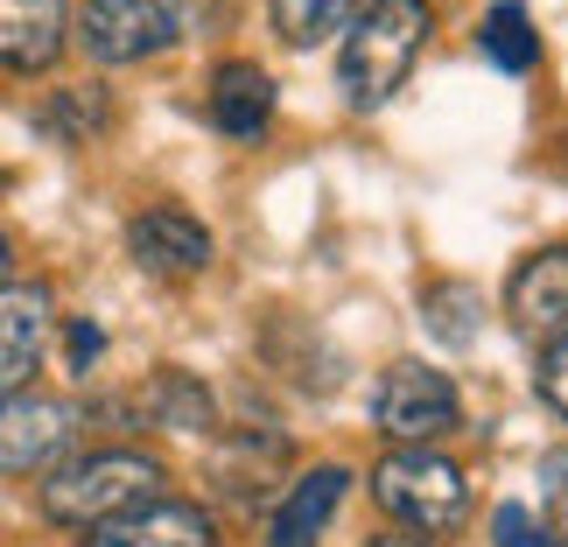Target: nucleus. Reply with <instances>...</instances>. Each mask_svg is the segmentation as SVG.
Masks as SVG:
<instances>
[{"instance_id": "obj_1", "label": "nucleus", "mask_w": 568, "mask_h": 547, "mask_svg": "<svg viewBox=\"0 0 568 547\" xmlns=\"http://www.w3.org/2000/svg\"><path fill=\"white\" fill-rule=\"evenodd\" d=\"M435 36V8L428 0H373L352 29H344V57H337V84L352 113H379V105L414 78Z\"/></svg>"}, {"instance_id": "obj_2", "label": "nucleus", "mask_w": 568, "mask_h": 547, "mask_svg": "<svg viewBox=\"0 0 568 547\" xmlns=\"http://www.w3.org/2000/svg\"><path fill=\"white\" fill-rule=\"evenodd\" d=\"M162 492V464L148 449H92V456H63L42 477V519L57 527H105V519L148 506Z\"/></svg>"}, {"instance_id": "obj_3", "label": "nucleus", "mask_w": 568, "mask_h": 547, "mask_svg": "<svg viewBox=\"0 0 568 547\" xmlns=\"http://www.w3.org/2000/svg\"><path fill=\"white\" fill-rule=\"evenodd\" d=\"M373 498L422 540H443V534H456L470 519V477L456 470L449 456H435V449L379 456L373 464Z\"/></svg>"}, {"instance_id": "obj_4", "label": "nucleus", "mask_w": 568, "mask_h": 547, "mask_svg": "<svg viewBox=\"0 0 568 547\" xmlns=\"http://www.w3.org/2000/svg\"><path fill=\"white\" fill-rule=\"evenodd\" d=\"M373 428L400 449H428V443H443V435H456L464 428V401H456L449 372H435L422 358L386 365L379 386H373Z\"/></svg>"}, {"instance_id": "obj_5", "label": "nucleus", "mask_w": 568, "mask_h": 547, "mask_svg": "<svg viewBox=\"0 0 568 547\" xmlns=\"http://www.w3.org/2000/svg\"><path fill=\"white\" fill-rule=\"evenodd\" d=\"M183 21L169 14V0H84L78 14V42L92 63H141L176 50Z\"/></svg>"}, {"instance_id": "obj_6", "label": "nucleus", "mask_w": 568, "mask_h": 547, "mask_svg": "<svg viewBox=\"0 0 568 547\" xmlns=\"http://www.w3.org/2000/svg\"><path fill=\"white\" fill-rule=\"evenodd\" d=\"M78 435V407L57 401V393H8L0 401V470L8 477H36V470H57L63 449Z\"/></svg>"}, {"instance_id": "obj_7", "label": "nucleus", "mask_w": 568, "mask_h": 547, "mask_svg": "<svg viewBox=\"0 0 568 547\" xmlns=\"http://www.w3.org/2000/svg\"><path fill=\"white\" fill-rule=\"evenodd\" d=\"M506 316L527 344H561L568 337V239L527 253L506 281Z\"/></svg>"}, {"instance_id": "obj_8", "label": "nucleus", "mask_w": 568, "mask_h": 547, "mask_svg": "<svg viewBox=\"0 0 568 547\" xmlns=\"http://www.w3.org/2000/svg\"><path fill=\"white\" fill-rule=\"evenodd\" d=\"M126 253H134L148 274H162V281H190V274H204L217 260L211 232L196 225L190 211H176V204H155V211L126 217Z\"/></svg>"}, {"instance_id": "obj_9", "label": "nucleus", "mask_w": 568, "mask_h": 547, "mask_svg": "<svg viewBox=\"0 0 568 547\" xmlns=\"http://www.w3.org/2000/svg\"><path fill=\"white\" fill-rule=\"evenodd\" d=\"M50 344V281H8L0 288V401L29 386Z\"/></svg>"}, {"instance_id": "obj_10", "label": "nucleus", "mask_w": 568, "mask_h": 547, "mask_svg": "<svg viewBox=\"0 0 568 547\" xmlns=\"http://www.w3.org/2000/svg\"><path fill=\"white\" fill-rule=\"evenodd\" d=\"M84 547H217V527L190 498H148V506L105 519L84 534Z\"/></svg>"}, {"instance_id": "obj_11", "label": "nucleus", "mask_w": 568, "mask_h": 547, "mask_svg": "<svg viewBox=\"0 0 568 547\" xmlns=\"http://www.w3.org/2000/svg\"><path fill=\"white\" fill-rule=\"evenodd\" d=\"M71 42V0H0V63L8 71H50Z\"/></svg>"}, {"instance_id": "obj_12", "label": "nucleus", "mask_w": 568, "mask_h": 547, "mask_svg": "<svg viewBox=\"0 0 568 547\" xmlns=\"http://www.w3.org/2000/svg\"><path fill=\"white\" fill-rule=\"evenodd\" d=\"M344 492H352V470L344 464H316L295 477V492L274 506L267 519V547H316L323 527H331V513L344 506Z\"/></svg>"}, {"instance_id": "obj_13", "label": "nucleus", "mask_w": 568, "mask_h": 547, "mask_svg": "<svg viewBox=\"0 0 568 547\" xmlns=\"http://www.w3.org/2000/svg\"><path fill=\"white\" fill-rule=\"evenodd\" d=\"M274 120V78L260 63H217L211 78V126L225 141H260Z\"/></svg>"}, {"instance_id": "obj_14", "label": "nucleus", "mask_w": 568, "mask_h": 547, "mask_svg": "<svg viewBox=\"0 0 568 547\" xmlns=\"http://www.w3.org/2000/svg\"><path fill=\"white\" fill-rule=\"evenodd\" d=\"M365 8H373V0H267L274 36L288 42V50H316V42L344 36Z\"/></svg>"}, {"instance_id": "obj_15", "label": "nucleus", "mask_w": 568, "mask_h": 547, "mask_svg": "<svg viewBox=\"0 0 568 547\" xmlns=\"http://www.w3.org/2000/svg\"><path fill=\"white\" fill-rule=\"evenodd\" d=\"M477 50H485V63H498L506 78H527L540 63V29L527 21L519 0H498V8L485 14V29H477Z\"/></svg>"}, {"instance_id": "obj_16", "label": "nucleus", "mask_w": 568, "mask_h": 547, "mask_svg": "<svg viewBox=\"0 0 568 547\" xmlns=\"http://www.w3.org/2000/svg\"><path fill=\"white\" fill-rule=\"evenodd\" d=\"M422 316H428V331L443 344H470L477 323H485V302H477L470 281H428V288H422Z\"/></svg>"}, {"instance_id": "obj_17", "label": "nucleus", "mask_w": 568, "mask_h": 547, "mask_svg": "<svg viewBox=\"0 0 568 547\" xmlns=\"http://www.w3.org/2000/svg\"><path fill=\"white\" fill-rule=\"evenodd\" d=\"M36 126L50 141H92L99 126H105V92L99 84H78V92H57L50 105L36 113Z\"/></svg>"}, {"instance_id": "obj_18", "label": "nucleus", "mask_w": 568, "mask_h": 547, "mask_svg": "<svg viewBox=\"0 0 568 547\" xmlns=\"http://www.w3.org/2000/svg\"><path fill=\"white\" fill-rule=\"evenodd\" d=\"M534 477H540V513H534V519L555 534V547H568V443L540 456Z\"/></svg>"}, {"instance_id": "obj_19", "label": "nucleus", "mask_w": 568, "mask_h": 547, "mask_svg": "<svg viewBox=\"0 0 568 547\" xmlns=\"http://www.w3.org/2000/svg\"><path fill=\"white\" fill-rule=\"evenodd\" d=\"M491 540H498V547H555V534L540 527V519L519 506V498H506V506L491 513Z\"/></svg>"}, {"instance_id": "obj_20", "label": "nucleus", "mask_w": 568, "mask_h": 547, "mask_svg": "<svg viewBox=\"0 0 568 547\" xmlns=\"http://www.w3.org/2000/svg\"><path fill=\"white\" fill-rule=\"evenodd\" d=\"M534 386H540V401H548L561 422H568V337H561V344H548V358H540Z\"/></svg>"}, {"instance_id": "obj_21", "label": "nucleus", "mask_w": 568, "mask_h": 547, "mask_svg": "<svg viewBox=\"0 0 568 547\" xmlns=\"http://www.w3.org/2000/svg\"><path fill=\"white\" fill-rule=\"evenodd\" d=\"M63 352H71V372H92V358L105 352V331H99V323H71V331H63Z\"/></svg>"}, {"instance_id": "obj_22", "label": "nucleus", "mask_w": 568, "mask_h": 547, "mask_svg": "<svg viewBox=\"0 0 568 547\" xmlns=\"http://www.w3.org/2000/svg\"><path fill=\"white\" fill-rule=\"evenodd\" d=\"M365 547H428L422 534H379V540H365Z\"/></svg>"}, {"instance_id": "obj_23", "label": "nucleus", "mask_w": 568, "mask_h": 547, "mask_svg": "<svg viewBox=\"0 0 568 547\" xmlns=\"http://www.w3.org/2000/svg\"><path fill=\"white\" fill-rule=\"evenodd\" d=\"M8 267H14V239L0 232V288H8Z\"/></svg>"}, {"instance_id": "obj_24", "label": "nucleus", "mask_w": 568, "mask_h": 547, "mask_svg": "<svg viewBox=\"0 0 568 547\" xmlns=\"http://www.w3.org/2000/svg\"><path fill=\"white\" fill-rule=\"evenodd\" d=\"M0 190H8V176H0Z\"/></svg>"}]
</instances>
